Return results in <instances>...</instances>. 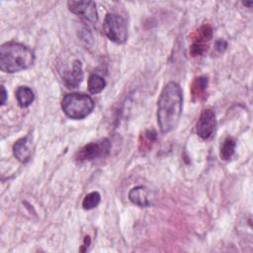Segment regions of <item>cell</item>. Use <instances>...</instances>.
Here are the masks:
<instances>
[{
	"label": "cell",
	"mask_w": 253,
	"mask_h": 253,
	"mask_svg": "<svg viewBox=\"0 0 253 253\" xmlns=\"http://www.w3.org/2000/svg\"><path fill=\"white\" fill-rule=\"evenodd\" d=\"M62 81L67 88H76L79 86L83 79L82 63L79 59H75L72 62L71 68L66 69L62 73Z\"/></svg>",
	"instance_id": "cell-9"
},
{
	"label": "cell",
	"mask_w": 253,
	"mask_h": 253,
	"mask_svg": "<svg viewBox=\"0 0 253 253\" xmlns=\"http://www.w3.org/2000/svg\"><path fill=\"white\" fill-rule=\"evenodd\" d=\"M93 99L84 93H70L63 97L61 108L64 114L73 120H81L91 114L94 109Z\"/></svg>",
	"instance_id": "cell-3"
},
{
	"label": "cell",
	"mask_w": 253,
	"mask_h": 253,
	"mask_svg": "<svg viewBox=\"0 0 253 253\" xmlns=\"http://www.w3.org/2000/svg\"><path fill=\"white\" fill-rule=\"evenodd\" d=\"M209 78L205 75L194 78L191 83V94L194 101H202L207 96Z\"/></svg>",
	"instance_id": "cell-12"
},
{
	"label": "cell",
	"mask_w": 253,
	"mask_h": 253,
	"mask_svg": "<svg viewBox=\"0 0 253 253\" xmlns=\"http://www.w3.org/2000/svg\"><path fill=\"white\" fill-rule=\"evenodd\" d=\"M156 139V132L153 129H147L140 135L139 140V149L141 152L144 150H149L151 148L152 143Z\"/></svg>",
	"instance_id": "cell-16"
},
{
	"label": "cell",
	"mask_w": 253,
	"mask_h": 253,
	"mask_svg": "<svg viewBox=\"0 0 253 253\" xmlns=\"http://www.w3.org/2000/svg\"><path fill=\"white\" fill-rule=\"evenodd\" d=\"M67 7L75 15L82 16L91 22L97 21L96 4L92 1H68Z\"/></svg>",
	"instance_id": "cell-8"
},
{
	"label": "cell",
	"mask_w": 253,
	"mask_h": 253,
	"mask_svg": "<svg viewBox=\"0 0 253 253\" xmlns=\"http://www.w3.org/2000/svg\"><path fill=\"white\" fill-rule=\"evenodd\" d=\"M104 32L108 39L116 43H124L127 40V25L123 17L109 13L105 17Z\"/></svg>",
	"instance_id": "cell-4"
},
{
	"label": "cell",
	"mask_w": 253,
	"mask_h": 253,
	"mask_svg": "<svg viewBox=\"0 0 253 253\" xmlns=\"http://www.w3.org/2000/svg\"><path fill=\"white\" fill-rule=\"evenodd\" d=\"M183 107V93L176 82L167 83L157 102V123L163 133L175 129L179 124Z\"/></svg>",
	"instance_id": "cell-1"
},
{
	"label": "cell",
	"mask_w": 253,
	"mask_h": 253,
	"mask_svg": "<svg viewBox=\"0 0 253 253\" xmlns=\"http://www.w3.org/2000/svg\"><path fill=\"white\" fill-rule=\"evenodd\" d=\"M212 39V27L209 23H204L197 29L191 37L190 54L194 57L203 56L210 48Z\"/></svg>",
	"instance_id": "cell-5"
},
{
	"label": "cell",
	"mask_w": 253,
	"mask_h": 253,
	"mask_svg": "<svg viewBox=\"0 0 253 253\" xmlns=\"http://www.w3.org/2000/svg\"><path fill=\"white\" fill-rule=\"evenodd\" d=\"M90 242H91L90 237H89V236H85V238H84V243H83V245L81 246L80 251H81V252L87 251V249H88V247H89V245H90Z\"/></svg>",
	"instance_id": "cell-19"
},
{
	"label": "cell",
	"mask_w": 253,
	"mask_h": 253,
	"mask_svg": "<svg viewBox=\"0 0 253 253\" xmlns=\"http://www.w3.org/2000/svg\"><path fill=\"white\" fill-rule=\"evenodd\" d=\"M100 201H101L100 194L98 192H91L85 196L82 202V207L84 210H92L100 204Z\"/></svg>",
	"instance_id": "cell-17"
},
{
	"label": "cell",
	"mask_w": 253,
	"mask_h": 253,
	"mask_svg": "<svg viewBox=\"0 0 253 253\" xmlns=\"http://www.w3.org/2000/svg\"><path fill=\"white\" fill-rule=\"evenodd\" d=\"M34 61V51L22 43L9 42L0 47V69L3 72H19L31 67Z\"/></svg>",
	"instance_id": "cell-2"
},
{
	"label": "cell",
	"mask_w": 253,
	"mask_h": 253,
	"mask_svg": "<svg viewBox=\"0 0 253 253\" xmlns=\"http://www.w3.org/2000/svg\"><path fill=\"white\" fill-rule=\"evenodd\" d=\"M6 99H7V92H6L5 88H4V86L2 85L1 86V105L5 104Z\"/></svg>",
	"instance_id": "cell-20"
},
{
	"label": "cell",
	"mask_w": 253,
	"mask_h": 253,
	"mask_svg": "<svg viewBox=\"0 0 253 253\" xmlns=\"http://www.w3.org/2000/svg\"><path fill=\"white\" fill-rule=\"evenodd\" d=\"M216 126L215 114L211 109H205L197 122L196 131L197 134L203 139H209L212 136Z\"/></svg>",
	"instance_id": "cell-7"
},
{
	"label": "cell",
	"mask_w": 253,
	"mask_h": 253,
	"mask_svg": "<svg viewBox=\"0 0 253 253\" xmlns=\"http://www.w3.org/2000/svg\"><path fill=\"white\" fill-rule=\"evenodd\" d=\"M16 98L20 107L27 108L34 102L35 95L31 88L27 86H20L16 90Z\"/></svg>",
	"instance_id": "cell-13"
},
{
	"label": "cell",
	"mask_w": 253,
	"mask_h": 253,
	"mask_svg": "<svg viewBox=\"0 0 253 253\" xmlns=\"http://www.w3.org/2000/svg\"><path fill=\"white\" fill-rule=\"evenodd\" d=\"M130 202L138 207H149L151 205L150 192L144 186H137L132 188L128 193Z\"/></svg>",
	"instance_id": "cell-11"
},
{
	"label": "cell",
	"mask_w": 253,
	"mask_h": 253,
	"mask_svg": "<svg viewBox=\"0 0 253 253\" xmlns=\"http://www.w3.org/2000/svg\"><path fill=\"white\" fill-rule=\"evenodd\" d=\"M106 87L105 79L98 74H91L88 79V90L91 94H98Z\"/></svg>",
	"instance_id": "cell-14"
},
{
	"label": "cell",
	"mask_w": 253,
	"mask_h": 253,
	"mask_svg": "<svg viewBox=\"0 0 253 253\" xmlns=\"http://www.w3.org/2000/svg\"><path fill=\"white\" fill-rule=\"evenodd\" d=\"M235 140L232 137H226L220 146V158L223 160H229L235 151Z\"/></svg>",
	"instance_id": "cell-15"
},
{
	"label": "cell",
	"mask_w": 253,
	"mask_h": 253,
	"mask_svg": "<svg viewBox=\"0 0 253 253\" xmlns=\"http://www.w3.org/2000/svg\"><path fill=\"white\" fill-rule=\"evenodd\" d=\"M111 147L112 143L108 138H101L80 148L77 151L75 158L78 162L92 161L98 158H103L110 153Z\"/></svg>",
	"instance_id": "cell-6"
},
{
	"label": "cell",
	"mask_w": 253,
	"mask_h": 253,
	"mask_svg": "<svg viewBox=\"0 0 253 253\" xmlns=\"http://www.w3.org/2000/svg\"><path fill=\"white\" fill-rule=\"evenodd\" d=\"M32 151V138L30 135L18 139L13 145V154L22 163L30 160Z\"/></svg>",
	"instance_id": "cell-10"
},
{
	"label": "cell",
	"mask_w": 253,
	"mask_h": 253,
	"mask_svg": "<svg viewBox=\"0 0 253 253\" xmlns=\"http://www.w3.org/2000/svg\"><path fill=\"white\" fill-rule=\"evenodd\" d=\"M225 47H226V42H225L224 41L219 40V41H217V42H215V49L218 50L219 52L223 51V50L225 49Z\"/></svg>",
	"instance_id": "cell-18"
}]
</instances>
